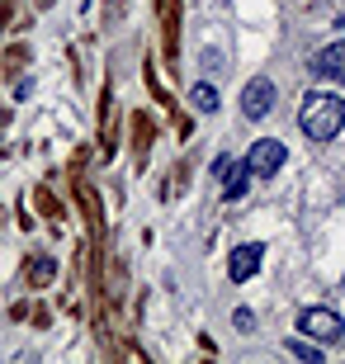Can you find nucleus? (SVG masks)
Here are the masks:
<instances>
[{
	"mask_svg": "<svg viewBox=\"0 0 345 364\" xmlns=\"http://www.w3.org/2000/svg\"><path fill=\"white\" fill-rule=\"evenodd\" d=\"M298 331H303V336H312V341H341L345 336V322L341 317H336L331 308H303L298 312Z\"/></svg>",
	"mask_w": 345,
	"mask_h": 364,
	"instance_id": "obj_3",
	"label": "nucleus"
},
{
	"mask_svg": "<svg viewBox=\"0 0 345 364\" xmlns=\"http://www.w3.org/2000/svg\"><path fill=\"white\" fill-rule=\"evenodd\" d=\"M284 161H289V147L279 142V137H260L251 151H246V166H251V176H279L284 171Z\"/></svg>",
	"mask_w": 345,
	"mask_h": 364,
	"instance_id": "obj_4",
	"label": "nucleus"
},
{
	"mask_svg": "<svg viewBox=\"0 0 345 364\" xmlns=\"http://www.w3.org/2000/svg\"><path fill=\"white\" fill-rule=\"evenodd\" d=\"M5 123H10V109H0V128H5Z\"/></svg>",
	"mask_w": 345,
	"mask_h": 364,
	"instance_id": "obj_19",
	"label": "nucleus"
},
{
	"mask_svg": "<svg viewBox=\"0 0 345 364\" xmlns=\"http://www.w3.org/2000/svg\"><path fill=\"white\" fill-rule=\"evenodd\" d=\"M24 62H33V48H28V43H10V48H5V76H19Z\"/></svg>",
	"mask_w": 345,
	"mask_h": 364,
	"instance_id": "obj_13",
	"label": "nucleus"
},
{
	"mask_svg": "<svg viewBox=\"0 0 345 364\" xmlns=\"http://www.w3.org/2000/svg\"><path fill=\"white\" fill-rule=\"evenodd\" d=\"M128 142H133V161H137V176H142L147 156L156 147V119H152L147 109H133V114H128Z\"/></svg>",
	"mask_w": 345,
	"mask_h": 364,
	"instance_id": "obj_5",
	"label": "nucleus"
},
{
	"mask_svg": "<svg viewBox=\"0 0 345 364\" xmlns=\"http://www.w3.org/2000/svg\"><path fill=\"white\" fill-rule=\"evenodd\" d=\"M175 137H180V142H189V137H194V119H189V114H180V109H175Z\"/></svg>",
	"mask_w": 345,
	"mask_h": 364,
	"instance_id": "obj_17",
	"label": "nucleus"
},
{
	"mask_svg": "<svg viewBox=\"0 0 345 364\" xmlns=\"http://www.w3.org/2000/svg\"><path fill=\"white\" fill-rule=\"evenodd\" d=\"M28 317H33V326H38V331H48V326H53V312L43 308V303H38L33 312H28Z\"/></svg>",
	"mask_w": 345,
	"mask_h": 364,
	"instance_id": "obj_18",
	"label": "nucleus"
},
{
	"mask_svg": "<svg viewBox=\"0 0 345 364\" xmlns=\"http://www.w3.org/2000/svg\"><path fill=\"white\" fill-rule=\"evenodd\" d=\"M19 24V0H0V33H14Z\"/></svg>",
	"mask_w": 345,
	"mask_h": 364,
	"instance_id": "obj_15",
	"label": "nucleus"
},
{
	"mask_svg": "<svg viewBox=\"0 0 345 364\" xmlns=\"http://www.w3.org/2000/svg\"><path fill=\"white\" fill-rule=\"evenodd\" d=\"M232 326H237L241 336H251V331H255V312L251 308H237V312H232Z\"/></svg>",
	"mask_w": 345,
	"mask_h": 364,
	"instance_id": "obj_16",
	"label": "nucleus"
},
{
	"mask_svg": "<svg viewBox=\"0 0 345 364\" xmlns=\"http://www.w3.org/2000/svg\"><path fill=\"white\" fill-rule=\"evenodd\" d=\"M284 350L298 355V360H307V364H317V360H322V350L312 346V341H303V336H289V341H284Z\"/></svg>",
	"mask_w": 345,
	"mask_h": 364,
	"instance_id": "obj_14",
	"label": "nucleus"
},
{
	"mask_svg": "<svg viewBox=\"0 0 345 364\" xmlns=\"http://www.w3.org/2000/svg\"><path fill=\"white\" fill-rule=\"evenodd\" d=\"M298 128L312 142H331L345 128V100L336 90H307L303 105H298Z\"/></svg>",
	"mask_w": 345,
	"mask_h": 364,
	"instance_id": "obj_1",
	"label": "nucleus"
},
{
	"mask_svg": "<svg viewBox=\"0 0 345 364\" xmlns=\"http://www.w3.org/2000/svg\"><path fill=\"white\" fill-rule=\"evenodd\" d=\"M246 185H251V166L241 161V166H232V171L223 176V199H227V203L241 199V194H246Z\"/></svg>",
	"mask_w": 345,
	"mask_h": 364,
	"instance_id": "obj_11",
	"label": "nucleus"
},
{
	"mask_svg": "<svg viewBox=\"0 0 345 364\" xmlns=\"http://www.w3.org/2000/svg\"><path fill=\"white\" fill-rule=\"evenodd\" d=\"M189 105H194V114H218V90L208 81H194L189 85Z\"/></svg>",
	"mask_w": 345,
	"mask_h": 364,
	"instance_id": "obj_12",
	"label": "nucleus"
},
{
	"mask_svg": "<svg viewBox=\"0 0 345 364\" xmlns=\"http://www.w3.org/2000/svg\"><path fill=\"white\" fill-rule=\"evenodd\" d=\"M260 260H265V246H255V242L232 246V256H227V279H232V284H246L255 270H260Z\"/></svg>",
	"mask_w": 345,
	"mask_h": 364,
	"instance_id": "obj_7",
	"label": "nucleus"
},
{
	"mask_svg": "<svg viewBox=\"0 0 345 364\" xmlns=\"http://www.w3.org/2000/svg\"><path fill=\"white\" fill-rule=\"evenodd\" d=\"M312 76H322V81H336L345 85V43H331V48H322V53H312Z\"/></svg>",
	"mask_w": 345,
	"mask_h": 364,
	"instance_id": "obj_8",
	"label": "nucleus"
},
{
	"mask_svg": "<svg viewBox=\"0 0 345 364\" xmlns=\"http://www.w3.org/2000/svg\"><path fill=\"white\" fill-rule=\"evenodd\" d=\"M53 279H57V256L38 251L24 260V289H53Z\"/></svg>",
	"mask_w": 345,
	"mask_h": 364,
	"instance_id": "obj_9",
	"label": "nucleus"
},
{
	"mask_svg": "<svg viewBox=\"0 0 345 364\" xmlns=\"http://www.w3.org/2000/svg\"><path fill=\"white\" fill-rule=\"evenodd\" d=\"M33 208H38V213L48 218V223H62V218H67V203L57 199V194H53L48 185H38V189H33Z\"/></svg>",
	"mask_w": 345,
	"mask_h": 364,
	"instance_id": "obj_10",
	"label": "nucleus"
},
{
	"mask_svg": "<svg viewBox=\"0 0 345 364\" xmlns=\"http://www.w3.org/2000/svg\"><path fill=\"white\" fill-rule=\"evenodd\" d=\"M180 19H185V5L180 0H156L161 53H166V67H175V71H180Z\"/></svg>",
	"mask_w": 345,
	"mask_h": 364,
	"instance_id": "obj_2",
	"label": "nucleus"
},
{
	"mask_svg": "<svg viewBox=\"0 0 345 364\" xmlns=\"http://www.w3.org/2000/svg\"><path fill=\"white\" fill-rule=\"evenodd\" d=\"M270 109H275V81L270 76H255V81L241 85V114L246 119H270Z\"/></svg>",
	"mask_w": 345,
	"mask_h": 364,
	"instance_id": "obj_6",
	"label": "nucleus"
}]
</instances>
